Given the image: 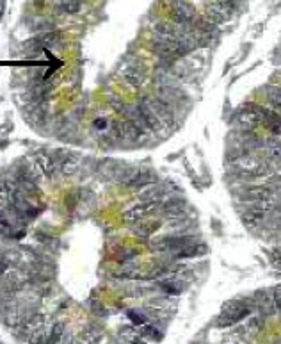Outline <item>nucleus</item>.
Returning <instances> with one entry per match:
<instances>
[{
	"mask_svg": "<svg viewBox=\"0 0 281 344\" xmlns=\"http://www.w3.org/2000/svg\"><path fill=\"white\" fill-rule=\"evenodd\" d=\"M123 337H121V344H148L141 333H134V332H127V328H123Z\"/></svg>",
	"mask_w": 281,
	"mask_h": 344,
	"instance_id": "ddd939ff",
	"label": "nucleus"
},
{
	"mask_svg": "<svg viewBox=\"0 0 281 344\" xmlns=\"http://www.w3.org/2000/svg\"><path fill=\"white\" fill-rule=\"evenodd\" d=\"M160 227V223L158 221H151V223H148V225H143V227H139L137 230H135V234L137 235H150V234H153L155 232V228H158Z\"/></svg>",
	"mask_w": 281,
	"mask_h": 344,
	"instance_id": "a211bd4d",
	"label": "nucleus"
},
{
	"mask_svg": "<svg viewBox=\"0 0 281 344\" xmlns=\"http://www.w3.org/2000/svg\"><path fill=\"white\" fill-rule=\"evenodd\" d=\"M123 77H125V80L130 84V86L139 87V86H143L144 79H146V73H144L141 68H135V66H132V68L125 70Z\"/></svg>",
	"mask_w": 281,
	"mask_h": 344,
	"instance_id": "6e6552de",
	"label": "nucleus"
},
{
	"mask_svg": "<svg viewBox=\"0 0 281 344\" xmlns=\"http://www.w3.org/2000/svg\"><path fill=\"white\" fill-rule=\"evenodd\" d=\"M248 194L255 200H269L270 198V191L267 187H255V189H249Z\"/></svg>",
	"mask_w": 281,
	"mask_h": 344,
	"instance_id": "f3484780",
	"label": "nucleus"
},
{
	"mask_svg": "<svg viewBox=\"0 0 281 344\" xmlns=\"http://www.w3.org/2000/svg\"><path fill=\"white\" fill-rule=\"evenodd\" d=\"M25 227H20L18 223H15L8 216V212L0 207V235L6 239H11V241H20V239L25 237Z\"/></svg>",
	"mask_w": 281,
	"mask_h": 344,
	"instance_id": "7ed1b4c3",
	"label": "nucleus"
},
{
	"mask_svg": "<svg viewBox=\"0 0 281 344\" xmlns=\"http://www.w3.org/2000/svg\"><path fill=\"white\" fill-rule=\"evenodd\" d=\"M9 266H11V261L6 255H0V278L9 271Z\"/></svg>",
	"mask_w": 281,
	"mask_h": 344,
	"instance_id": "412c9836",
	"label": "nucleus"
},
{
	"mask_svg": "<svg viewBox=\"0 0 281 344\" xmlns=\"http://www.w3.org/2000/svg\"><path fill=\"white\" fill-rule=\"evenodd\" d=\"M64 335V325L63 323H57L53 325L52 328L48 330V339H46V344H59L63 340Z\"/></svg>",
	"mask_w": 281,
	"mask_h": 344,
	"instance_id": "f8f14e48",
	"label": "nucleus"
},
{
	"mask_svg": "<svg viewBox=\"0 0 281 344\" xmlns=\"http://www.w3.org/2000/svg\"><path fill=\"white\" fill-rule=\"evenodd\" d=\"M36 163H38L39 170L43 171V175L48 178H52L53 175L57 173V164L55 161H53L52 155H45V154H39L38 159H36Z\"/></svg>",
	"mask_w": 281,
	"mask_h": 344,
	"instance_id": "0eeeda50",
	"label": "nucleus"
},
{
	"mask_svg": "<svg viewBox=\"0 0 281 344\" xmlns=\"http://www.w3.org/2000/svg\"><path fill=\"white\" fill-rule=\"evenodd\" d=\"M127 314H128V319H130L134 325H137V326L146 325V318H144L141 312H137V310H128Z\"/></svg>",
	"mask_w": 281,
	"mask_h": 344,
	"instance_id": "6ab92c4d",
	"label": "nucleus"
},
{
	"mask_svg": "<svg viewBox=\"0 0 281 344\" xmlns=\"http://www.w3.org/2000/svg\"><path fill=\"white\" fill-rule=\"evenodd\" d=\"M144 102H146L148 106H150V109L157 114V118L164 123V127L165 125L171 127V125L175 123V113H173V107L169 102L162 100L160 96H148V99H144Z\"/></svg>",
	"mask_w": 281,
	"mask_h": 344,
	"instance_id": "f03ea898",
	"label": "nucleus"
},
{
	"mask_svg": "<svg viewBox=\"0 0 281 344\" xmlns=\"http://www.w3.org/2000/svg\"><path fill=\"white\" fill-rule=\"evenodd\" d=\"M158 287H160L165 294H171V296H177L182 292V284L177 282V280H164V282L158 284Z\"/></svg>",
	"mask_w": 281,
	"mask_h": 344,
	"instance_id": "9b49d317",
	"label": "nucleus"
},
{
	"mask_svg": "<svg viewBox=\"0 0 281 344\" xmlns=\"http://www.w3.org/2000/svg\"><path fill=\"white\" fill-rule=\"evenodd\" d=\"M274 305H276V309L281 312V285L276 287V291H274Z\"/></svg>",
	"mask_w": 281,
	"mask_h": 344,
	"instance_id": "4be33fe9",
	"label": "nucleus"
},
{
	"mask_svg": "<svg viewBox=\"0 0 281 344\" xmlns=\"http://www.w3.org/2000/svg\"><path fill=\"white\" fill-rule=\"evenodd\" d=\"M141 335L144 339H150V340H160L162 339V332L158 328L151 325H143V330H141Z\"/></svg>",
	"mask_w": 281,
	"mask_h": 344,
	"instance_id": "2eb2a0df",
	"label": "nucleus"
},
{
	"mask_svg": "<svg viewBox=\"0 0 281 344\" xmlns=\"http://www.w3.org/2000/svg\"><path fill=\"white\" fill-rule=\"evenodd\" d=\"M46 339H48V330H46L45 325H43V326H39V328L32 330V332L29 333L27 342L29 344H46Z\"/></svg>",
	"mask_w": 281,
	"mask_h": 344,
	"instance_id": "9d476101",
	"label": "nucleus"
},
{
	"mask_svg": "<svg viewBox=\"0 0 281 344\" xmlns=\"http://www.w3.org/2000/svg\"><path fill=\"white\" fill-rule=\"evenodd\" d=\"M267 99H269V102L272 104L274 107L281 109V87H270V89L267 91Z\"/></svg>",
	"mask_w": 281,
	"mask_h": 344,
	"instance_id": "dca6fc26",
	"label": "nucleus"
},
{
	"mask_svg": "<svg viewBox=\"0 0 281 344\" xmlns=\"http://www.w3.org/2000/svg\"><path fill=\"white\" fill-rule=\"evenodd\" d=\"M82 8V0H61V9L68 15H75Z\"/></svg>",
	"mask_w": 281,
	"mask_h": 344,
	"instance_id": "4468645a",
	"label": "nucleus"
},
{
	"mask_svg": "<svg viewBox=\"0 0 281 344\" xmlns=\"http://www.w3.org/2000/svg\"><path fill=\"white\" fill-rule=\"evenodd\" d=\"M269 155L272 157V159H276V161H281V143H272V144H269Z\"/></svg>",
	"mask_w": 281,
	"mask_h": 344,
	"instance_id": "aec40b11",
	"label": "nucleus"
},
{
	"mask_svg": "<svg viewBox=\"0 0 281 344\" xmlns=\"http://www.w3.org/2000/svg\"><path fill=\"white\" fill-rule=\"evenodd\" d=\"M251 312V305L244 302H235V303H230L228 307L224 309V312L221 314L219 318L217 325L219 326H232L235 323H239L240 319H244L246 316H249Z\"/></svg>",
	"mask_w": 281,
	"mask_h": 344,
	"instance_id": "f257e3e1",
	"label": "nucleus"
},
{
	"mask_svg": "<svg viewBox=\"0 0 281 344\" xmlns=\"http://www.w3.org/2000/svg\"><path fill=\"white\" fill-rule=\"evenodd\" d=\"M263 214H265V212H263V211H260V209L251 207L248 212H246V214L242 216L244 225H246V227H249V228L258 227V225L262 223V220H263Z\"/></svg>",
	"mask_w": 281,
	"mask_h": 344,
	"instance_id": "1a4fd4ad",
	"label": "nucleus"
},
{
	"mask_svg": "<svg viewBox=\"0 0 281 344\" xmlns=\"http://www.w3.org/2000/svg\"><path fill=\"white\" fill-rule=\"evenodd\" d=\"M157 204H139L135 207L128 209L127 212H123V221L125 223H139V221H143L148 214L155 209Z\"/></svg>",
	"mask_w": 281,
	"mask_h": 344,
	"instance_id": "39448f33",
	"label": "nucleus"
},
{
	"mask_svg": "<svg viewBox=\"0 0 281 344\" xmlns=\"http://www.w3.org/2000/svg\"><path fill=\"white\" fill-rule=\"evenodd\" d=\"M94 129H101L103 130L105 127H107V120H103V118H98V120H94Z\"/></svg>",
	"mask_w": 281,
	"mask_h": 344,
	"instance_id": "5701e85b",
	"label": "nucleus"
},
{
	"mask_svg": "<svg viewBox=\"0 0 281 344\" xmlns=\"http://www.w3.org/2000/svg\"><path fill=\"white\" fill-rule=\"evenodd\" d=\"M171 18L178 25H185V23L192 22V18H194V9L187 2H184V0H175L171 6Z\"/></svg>",
	"mask_w": 281,
	"mask_h": 344,
	"instance_id": "20e7f679",
	"label": "nucleus"
},
{
	"mask_svg": "<svg viewBox=\"0 0 281 344\" xmlns=\"http://www.w3.org/2000/svg\"><path fill=\"white\" fill-rule=\"evenodd\" d=\"M205 16L212 23H215V25H217V23L228 22L230 16H232V13H230L226 8H222L221 4H217V2H215V4H210L208 8H206V15Z\"/></svg>",
	"mask_w": 281,
	"mask_h": 344,
	"instance_id": "423d86ee",
	"label": "nucleus"
}]
</instances>
